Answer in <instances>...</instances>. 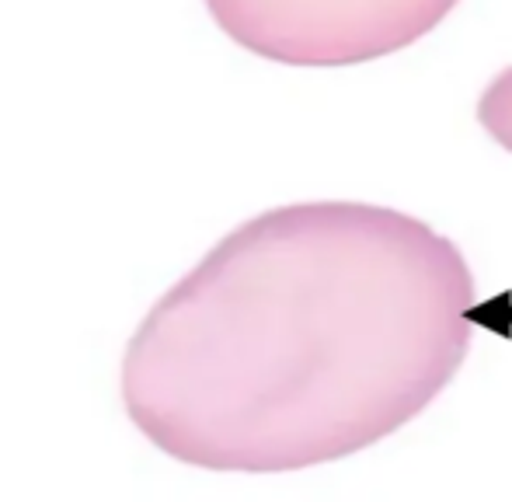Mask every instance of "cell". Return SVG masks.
<instances>
[{"label":"cell","mask_w":512,"mask_h":502,"mask_svg":"<svg viewBox=\"0 0 512 502\" xmlns=\"http://www.w3.org/2000/svg\"><path fill=\"white\" fill-rule=\"evenodd\" d=\"M460 248L370 203L279 206L230 231L122 356L133 426L182 464L279 475L398 433L471 349Z\"/></svg>","instance_id":"cell-1"},{"label":"cell","mask_w":512,"mask_h":502,"mask_svg":"<svg viewBox=\"0 0 512 502\" xmlns=\"http://www.w3.org/2000/svg\"><path fill=\"white\" fill-rule=\"evenodd\" d=\"M206 7L255 56L290 67H349L418 42L457 0H206Z\"/></svg>","instance_id":"cell-2"},{"label":"cell","mask_w":512,"mask_h":502,"mask_svg":"<svg viewBox=\"0 0 512 502\" xmlns=\"http://www.w3.org/2000/svg\"><path fill=\"white\" fill-rule=\"evenodd\" d=\"M478 119H481V126L492 133V140L499 143V147L512 150V67L502 70V74L488 84V91L478 102Z\"/></svg>","instance_id":"cell-3"}]
</instances>
